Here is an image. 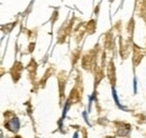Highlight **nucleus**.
Instances as JSON below:
<instances>
[{"label": "nucleus", "instance_id": "1", "mask_svg": "<svg viewBox=\"0 0 146 138\" xmlns=\"http://www.w3.org/2000/svg\"><path fill=\"white\" fill-rule=\"evenodd\" d=\"M6 126H7V128H8L9 130H11V131H17L19 128V121L17 118H14V119L8 121Z\"/></svg>", "mask_w": 146, "mask_h": 138}, {"label": "nucleus", "instance_id": "2", "mask_svg": "<svg viewBox=\"0 0 146 138\" xmlns=\"http://www.w3.org/2000/svg\"><path fill=\"white\" fill-rule=\"evenodd\" d=\"M17 138H20V137H17Z\"/></svg>", "mask_w": 146, "mask_h": 138}]
</instances>
